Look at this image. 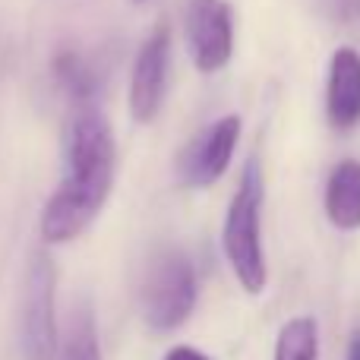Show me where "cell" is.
<instances>
[{
	"mask_svg": "<svg viewBox=\"0 0 360 360\" xmlns=\"http://www.w3.org/2000/svg\"><path fill=\"white\" fill-rule=\"evenodd\" d=\"M326 117L338 133H351L360 127V54L351 44L335 48V54L329 57Z\"/></svg>",
	"mask_w": 360,
	"mask_h": 360,
	"instance_id": "8",
	"label": "cell"
},
{
	"mask_svg": "<svg viewBox=\"0 0 360 360\" xmlns=\"http://www.w3.org/2000/svg\"><path fill=\"white\" fill-rule=\"evenodd\" d=\"M57 360H101L98 329H95V316L89 307H82L73 316L67 335L60 338V354Z\"/></svg>",
	"mask_w": 360,
	"mask_h": 360,
	"instance_id": "12",
	"label": "cell"
},
{
	"mask_svg": "<svg viewBox=\"0 0 360 360\" xmlns=\"http://www.w3.org/2000/svg\"><path fill=\"white\" fill-rule=\"evenodd\" d=\"M199 300V278L193 259L180 247H162L146 262L139 281V313L158 335L174 332L193 316Z\"/></svg>",
	"mask_w": 360,
	"mask_h": 360,
	"instance_id": "3",
	"label": "cell"
},
{
	"mask_svg": "<svg viewBox=\"0 0 360 360\" xmlns=\"http://www.w3.org/2000/svg\"><path fill=\"white\" fill-rule=\"evenodd\" d=\"M51 73H54L57 89H60V92L67 95V98L73 101L76 108L92 105L95 89H98V76H95L89 57H82L79 51L67 48V51H60V54L54 57V63H51Z\"/></svg>",
	"mask_w": 360,
	"mask_h": 360,
	"instance_id": "10",
	"label": "cell"
},
{
	"mask_svg": "<svg viewBox=\"0 0 360 360\" xmlns=\"http://www.w3.org/2000/svg\"><path fill=\"white\" fill-rule=\"evenodd\" d=\"M168 79H171V25L158 22L146 35V41L139 44L130 70L127 105H130V117L136 124H152L162 114L165 95H168Z\"/></svg>",
	"mask_w": 360,
	"mask_h": 360,
	"instance_id": "7",
	"label": "cell"
},
{
	"mask_svg": "<svg viewBox=\"0 0 360 360\" xmlns=\"http://www.w3.org/2000/svg\"><path fill=\"white\" fill-rule=\"evenodd\" d=\"M240 130V114H224V117L212 120L209 127H202L177 155L180 184L190 186V190H205V186L218 184L224 177V171L231 168V162H234Z\"/></svg>",
	"mask_w": 360,
	"mask_h": 360,
	"instance_id": "6",
	"label": "cell"
},
{
	"mask_svg": "<svg viewBox=\"0 0 360 360\" xmlns=\"http://www.w3.org/2000/svg\"><path fill=\"white\" fill-rule=\"evenodd\" d=\"M165 360H212L205 351L193 348V345H174V348L165 354Z\"/></svg>",
	"mask_w": 360,
	"mask_h": 360,
	"instance_id": "13",
	"label": "cell"
},
{
	"mask_svg": "<svg viewBox=\"0 0 360 360\" xmlns=\"http://www.w3.org/2000/svg\"><path fill=\"white\" fill-rule=\"evenodd\" d=\"M57 266L48 250L29 256L16 316V357L19 360H57Z\"/></svg>",
	"mask_w": 360,
	"mask_h": 360,
	"instance_id": "4",
	"label": "cell"
},
{
	"mask_svg": "<svg viewBox=\"0 0 360 360\" xmlns=\"http://www.w3.org/2000/svg\"><path fill=\"white\" fill-rule=\"evenodd\" d=\"M262 202H266V180L256 155L243 162L237 190L228 202L221 221V253L234 272L237 285L247 294H262L269 285L266 247H262Z\"/></svg>",
	"mask_w": 360,
	"mask_h": 360,
	"instance_id": "2",
	"label": "cell"
},
{
	"mask_svg": "<svg viewBox=\"0 0 360 360\" xmlns=\"http://www.w3.org/2000/svg\"><path fill=\"white\" fill-rule=\"evenodd\" d=\"M117 177V143L105 111L82 105L73 111L63 136V174L44 202L38 231L44 247L82 237L101 215Z\"/></svg>",
	"mask_w": 360,
	"mask_h": 360,
	"instance_id": "1",
	"label": "cell"
},
{
	"mask_svg": "<svg viewBox=\"0 0 360 360\" xmlns=\"http://www.w3.org/2000/svg\"><path fill=\"white\" fill-rule=\"evenodd\" d=\"M133 4H146V0H133Z\"/></svg>",
	"mask_w": 360,
	"mask_h": 360,
	"instance_id": "15",
	"label": "cell"
},
{
	"mask_svg": "<svg viewBox=\"0 0 360 360\" xmlns=\"http://www.w3.org/2000/svg\"><path fill=\"white\" fill-rule=\"evenodd\" d=\"M272 360H319V326L313 316H291L275 335Z\"/></svg>",
	"mask_w": 360,
	"mask_h": 360,
	"instance_id": "11",
	"label": "cell"
},
{
	"mask_svg": "<svg viewBox=\"0 0 360 360\" xmlns=\"http://www.w3.org/2000/svg\"><path fill=\"white\" fill-rule=\"evenodd\" d=\"M326 218L335 231H360V162L345 158L329 171L323 193Z\"/></svg>",
	"mask_w": 360,
	"mask_h": 360,
	"instance_id": "9",
	"label": "cell"
},
{
	"mask_svg": "<svg viewBox=\"0 0 360 360\" xmlns=\"http://www.w3.org/2000/svg\"><path fill=\"white\" fill-rule=\"evenodd\" d=\"M184 41L199 73L212 76L234 57V10L228 0H186Z\"/></svg>",
	"mask_w": 360,
	"mask_h": 360,
	"instance_id": "5",
	"label": "cell"
},
{
	"mask_svg": "<svg viewBox=\"0 0 360 360\" xmlns=\"http://www.w3.org/2000/svg\"><path fill=\"white\" fill-rule=\"evenodd\" d=\"M345 360H360V329L348 338V348H345Z\"/></svg>",
	"mask_w": 360,
	"mask_h": 360,
	"instance_id": "14",
	"label": "cell"
}]
</instances>
